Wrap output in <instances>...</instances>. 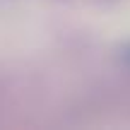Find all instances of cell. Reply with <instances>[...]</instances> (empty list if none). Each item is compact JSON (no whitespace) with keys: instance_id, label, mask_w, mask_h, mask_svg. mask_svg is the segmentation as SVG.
<instances>
[{"instance_id":"cell-1","label":"cell","mask_w":130,"mask_h":130,"mask_svg":"<svg viewBox=\"0 0 130 130\" xmlns=\"http://www.w3.org/2000/svg\"><path fill=\"white\" fill-rule=\"evenodd\" d=\"M121 58H123V63H125L128 68H130V43H128L125 48H123V53H121Z\"/></svg>"}]
</instances>
